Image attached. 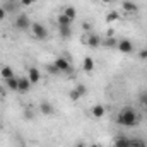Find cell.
Segmentation results:
<instances>
[{
	"instance_id": "1",
	"label": "cell",
	"mask_w": 147,
	"mask_h": 147,
	"mask_svg": "<svg viewBox=\"0 0 147 147\" xmlns=\"http://www.w3.org/2000/svg\"><path fill=\"white\" fill-rule=\"evenodd\" d=\"M137 120H139V115H137V111L134 110V108H130V106H125V108H121L120 113H118V116H116V121H118V125H121V127H135L137 125Z\"/></svg>"
},
{
	"instance_id": "2",
	"label": "cell",
	"mask_w": 147,
	"mask_h": 147,
	"mask_svg": "<svg viewBox=\"0 0 147 147\" xmlns=\"http://www.w3.org/2000/svg\"><path fill=\"white\" fill-rule=\"evenodd\" d=\"M31 33L36 39H46L48 38V33H46V28L39 22H33L31 24Z\"/></svg>"
},
{
	"instance_id": "3",
	"label": "cell",
	"mask_w": 147,
	"mask_h": 147,
	"mask_svg": "<svg viewBox=\"0 0 147 147\" xmlns=\"http://www.w3.org/2000/svg\"><path fill=\"white\" fill-rule=\"evenodd\" d=\"M16 28L21 29V31L29 29V28H31V21H29V17H28L26 14H19V16L16 17Z\"/></svg>"
},
{
	"instance_id": "4",
	"label": "cell",
	"mask_w": 147,
	"mask_h": 147,
	"mask_svg": "<svg viewBox=\"0 0 147 147\" xmlns=\"http://www.w3.org/2000/svg\"><path fill=\"white\" fill-rule=\"evenodd\" d=\"M55 65H57V69L60 70V72H70V62L67 60V58H63V57H58V58H55V62H53Z\"/></svg>"
},
{
	"instance_id": "5",
	"label": "cell",
	"mask_w": 147,
	"mask_h": 147,
	"mask_svg": "<svg viewBox=\"0 0 147 147\" xmlns=\"http://www.w3.org/2000/svg\"><path fill=\"white\" fill-rule=\"evenodd\" d=\"M31 80L28 77H17V91L19 92H28L31 89Z\"/></svg>"
},
{
	"instance_id": "6",
	"label": "cell",
	"mask_w": 147,
	"mask_h": 147,
	"mask_svg": "<svg viewBox=\"0 0 147 147\" xmlns=\"http://www.w3.org/2000/svg\"><path fill=\"white\" fill-rule=\"evenodd\" d=\"M121 53H132L134 51V43L130 41V39H121V41H118V46H116Z\"/></svg>"
},
{
	"instance_id": "7",
	"label": "cell",
	"mask_w": 147,
	"mask_h": 147,
	"mask_svg": "<svg viewBox=\"0 0 147 147\" xmlns=\"http://www.w3.org/2000/svg\"><path fill=\"white\" fill-rule=\"evenodd\" d=\"M101 45H103V41H101V38L98 36V34L91 33V34L87 36V46H89V48H92V50H94V48H99Z\"/></svg>"
},
{
	"instance_id": "8",
	"label": "cell",
	"mask_w": 147,
	"mask_h": 147,
	"mask_svg": "<svg viewBox=\"0 0 147 147\" xmlns=\"http://www.w3.org/2000/svg\"><path fill=\"white\" fill-rule=\"evenodd\" d=\"M39 111H41V115L51 116V115L55 113V108H53V105H51L50 101H41V105H39Z\"/></svg>"
},
{
	"instance_id": "9",
	"label": "cell",
	"mask_w": 147,
	"mask_h": 147,
	"mask_svg": "<svg viewBox=\"0 0 147 147\" xmlns=\"http://www.w3.org/2000/svg\"><path fill=\"white\" fill-rule=\"evenodd\" d=\"M121 7H123L125 12H130V14L139 12V5H137L135 2H132V0H123V2H121Z\"/></svg>"
},
{
	"instance_id": "10",
	"label": "cell",
	"mask_w": 147,
	"mask_h": 147,
	"mask_svg": "<svg viewBox=\"0 0 147 147\" xmlns=\"http://www.w3.org/2000/svg\"><path fill=\"white\" fill-rule=\"evenodd\" d=\"M28 79L31 80V84H33V86L39 82V79H41V74H39V70H38L36 67H31V69L28 70Z\"/></svg>"
},
{
	"instance_id": "11",
	"label": "cell",
	"mask_w": 147,
	"mask_h": 147,
	"mask_svg": "<svg viewBox=\"0 0 147 147\" xmlns=\"http://www.w3.org/2000/svg\"><path fill=\"white\" fill-rule=\"evenodd\" d=\"M115 147H132V139L125 137V135H120V137L115 139Z\"/></svg>"
},
{
	"instance_id": "12",
	"label": "cell",
	"mask_w": 147,
	"mask_h": 147,
	"mask_svg": "<svg viewBox=\"0 0 147 147\" xmlns=\"http://www.w3.org/2000/svg\"><path fill=\"white\" fill-rule=\"evenodd\" d=\"M91 115H92L94 118H103V116L106 115V108H105L103 105H94L92 110H91Z\"/></svg>"
},
{
	"instance_id": "13",
	"label": "cell",
	"mask_w": 147,
	"mask_h": 147,
	"mask_svg": "<svg viewBox=\"0 0 147 147\" xmlns=\"http://www.w3.org/2000/svg\"><path fill=\"white\" fill-rule=\"evenodd\" d=\"M82 69L87 74H91L94 70V60H92L91 57H86V58H84V63H82Z\"/></svg>"
},
{
	"instance_id": "14",
	"label": "cell",
	"mask_w": 147,
	"mask_h": 147,
	"mask_svg": "<svg viewBox=\"0 0 147 147\" xmlns=\"http://www.w3.org/2000/svg\"><path fill=\"white\" fill-rule=\"evenodd\" d=\"M58 33L62 38H70L72 36V26H58Z\"/></svg>"
},
{
	"instance_id": "15",
	"label": "cell",
	"mask_w": 147,
	"mask_h": 147,
	"mask_svg": "<svg viewBox=\"0 0 147 147\" xmlns=\"http://www.w3.org/2000/svg\"><path fill=\"white\" fill-rule=\"evenodd\" d=\"M63 14H65L70 21H75V17H77V10H75V7H74V5H67V7H65V10H63Z\"/></svg>"
},
{
	"instance_id": "16",
	"label": "cell",
	"mask_w": 147,
	"mask_h": 147,
	"mask_svg": "<svg viewBox=\"0 0 147 147\" xmlns=\"http://www.w3.org/2000/svg\"><path fill=\"white\" fill-rule=\"evenodd\" d=\"M103 46H106V48H116L118 46V39L113 36H108L106 39H103Z\"/></svg>"
},
{
	"instance_id": "17",
	"label": "cell",
	"mask_w": 147,
	"mask_h": 147,
	"mask_svg": "<svg viewBox=\"0 0 147 147\" xmlns=\"http://www.w3.org/2000/svg\"><path fill=\"white\" fill-rule=\"evenodd\" d=\"M57 21H58V26H72V22H74V21H70V19H69L63 12L57 17Z\"/></svg>"
},
{
	"instance_id": "18",
	"label": "cell",
	"mask_w": 147,
	"mask_h": 147,
	"mask_svg": "<svg viewBox=\"0 0 147 147\" xmlns=\"http://www.w3.org/2000/svg\"><path fill=\"white\" fill-rule=\"evenodd\" d=\"M0 75L7 80V79H12V77H16L14 75V70L10 69V67H2V70H0Z\"/></svg>"
},
{
	"instance_id": "19",
	"label": "cell",
	"mask_w": 147,
	"mask_h": 147,
	"mask_svg": "<svg viewBox=\"0 0 147 147\" xmlns=\"http://www.w3.org/2000/svg\"><path fill=\"white\" fill-rule=\"evenodd\" d=\"M5 87H9L10 91H17V77L7 79V80H5Z\"/></svg>"
},
{
	"instance_id": "20",
	"label": "cell",
	"mask_w": 147,
	"mask_h": 147,
	"mask_svg": "<svg viewBox=\"0 0 147 147\" xmlns=\"http://www.w3.org/2000/svg\"><path fill=\"white\" fill-rule=\"evenodd\" d=\"M106 21L108 22H115V21H120V14L116 12V10H111L106 14Z\"/></svg>"
},
{
	"instance_id": "21",
	"label": "cell",
	"mask_w": 147,
	"mask_h": 147,
	"mask_svg": "<svg viewBox=\"0 0 147 147\" xmlns=\"http://www.w3.org/2000/svg\"><path fill=\"white\" fill-rule=\"evenodd\" d=\"M74 89H75V91H77V92H79V96H80V98H82V96H86V94H87V87H86V86H84V84H77V86H75V87H74Z\"/></svg>"
},
{
	"instance_id": "22",
	"label": "cell",
	"mask_w": 147,
	"mask_h": 147,
	"mask_svg": "<svg viewBox=\"0 0 147 147\" xmlns=\"http://www.w3.org/2000/svg\"><path fill=\"white\" fill-rule=\"evenodd\" d=\"M132 147H147V142L142 139H132Z\"/></svg>"
},
{
	"instance_id": "23",
	"label": "cell",
	"mask_w": 147,
	"mask_h": 147,
	"mask_svg": "<svg viewBox=\"0 0 147 147\" xmlns=\"http://www.w3.org/2000/svg\"><path fill=\"white\" fill-rule=\"evenodd\" d=\"M46 70L51 74V75H60V74H62L58 69H57V65H55V63H50V65L46 67Z\"/></svg>"
},
{
	"instance_id": "24",
	"label": "cell",
	"mask_w": 147,
	"mask_h": 147,
	"mask_svg": "<svg viewBox=\"0 0 147 147\" xmlns=\"http://www.w3.org/2000/svg\"><path fill=\"white\" fill-rule=\"evenodd\" d=\"M69 98H70L72 101H79V99H80V96H79V92H77L75 89H72V91L69 92Z\"/></svg>"
},
{
	"instance_id": "25",
	"label": "cell",
	"mask_w": 147,
	"mask_h": 147,
	"mask_svg": "<svg viewBox=\"0 0 147 147\" xmlns=\"http://www.w3.org/2000/svg\"><path fill=\"white\" fill-rule=\"evenodd\" d=\"M139 58H140V60H147V50L146 48L139 51Z\"/></svg>"
},
{
	"instance_id": "26",
	"label": "cell",
	"mask_w": 147,
	"mask_h": 147,
	"mask_svg": "<svg viewBox=\"0 0 147 147\" xmlns=\"http://www.w3.org/2000/svg\"><path fill=\"white\" fill-rule=\"evenodd\" d=\"M5 17H7V10H5L3 7H0V22H2Z\"/></svg>"
},
{
	"instance_id": "27",
	"label": "cell",
	"mask_w": 147,
	"mask_h": 147,
	"mask_svg": "<svg viewBox=\"0 0 147 147\" xmlns=\"http://www.w3.org/2000/svg\"><path fill=\"white\" fill-rule=\"evenodd\" d=\"M140 103H142L144 106L147 105V92H142V94H140Z\"/></svg>"
},
{
	"instance_id": "28",
	"label": "cell",
	"mask_w": 147,
	"mask_h": 147,
	"mask_svg": "<svg viewBox=\"0 0 147 147\" xmlns=\"http://www.w3.org/2000/svg\"><path fill=\"white\" fill-rule=\"evenodd\" d=\"M34 2H36V0H24V2L21 3V5H33Z\"/></svg>"
},
{
	"instance_id": "29",
	"label": "cell",
	"mask_w": 147,
	"mask_h": 147,
	"mask_svg": "<svg viewBox=\"0 0 147 147\" xmlns=\"http://www.w3.org/2000/svg\"><path fill=\"white\" fill-rule=\"evenodd\" d=\"M82 28H84L86 31H91V24H89V22H84V24H82Z\"/></svg>"
},
{
	"instance_id": "30",
	"label": "cell",
	"mask_w": 147,
	"mask_h": 147,
	"mask_svg": "<svg viewBox=\"0 0 147 147\" xmlns=\"http://www.w3.org/2000/svg\"><path fill=\"white\" fill-rule=\"evenodd\" d=\"M75 147H87V146H86V142H82V140H79V142L75 144Z\"/></svg>"
},
{
	"instance_id": "31",
	"label": "cell",
	"mask_w": 147,
	"mask_h": 147,
	"mask_svg": "<svg viewBox=\"0 0 147 147\" xmlns=\"http://www.w3.org/2000/svg\"><path fill=\"white\" fill-rule=\"evenodd\" d=\"M103 3H111V2H115V0H101Z\"/></svg>"
},
{
	"instance_id": "32",
	"label": "cell",
	"mask_w": 147,
	"mask_h": 147,
	"mask_svg": "<svg viewBox=\"0 0 147 147\" xmlns=\"http://www.w3.org/2000/svg\"><path fill=\"white\" fill-rule=\"evenodd\" d=\"M89 147H103V146H99V144H91Z\"/></svg>"
},
{
	"instance_id": "33",
	"label": "cell",
	"mask_w": 147,
	"mask_h": 147,
	"mask_svg": "<svg viewBox=\"0 0 147 147\" xmlns=\"http://www.w3.org/2000/svg\"><path fill=\"white\" fill-rule=\"evenodd\" d=\"M14 2H16V3H22L24 0H14Z\"/></svg>"
},
{
	"instance_id": "34",
	"label": "cell",
	"mask_w": 147,
	"mask_h": 147,
	"mask_svg": "<svg viewBox=\"0 0 147 147\" xmlns=\"http://www.w3.org/2000/svg\"><path fill=\"white\" fill-rule=\"evenodd\" d=\"M2 92H3V87H2V86H0V94H2Z\"/></svg>"
},
{
	"instance_id": "35",
	"label": "cell",
	"mask_w": 147,
	"mask_h": 147,
	"mask_svg": "<svg viewBox=\"0 0 147 147\" xmlns=\"http://www.w3.org/2000/svg\"><path fill=\"white\" fill-rule=\"evenodd\" d=\"M144 108H146V113H147V105H146V106H144Z\"/></svg>"
}]
</instances>
